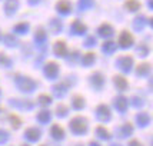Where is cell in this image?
<instances>
[{
	"label": "cell",
	"instance_id": "cell-26",
	"mask_svg": "<svg viewBox=\"0 0 153 146\" xmlns=\"http://www.w3.org/2000/svg\"><path fill=\"white\" fill-rule=\"evenodd\" d=\"M150 72V65H147V63H142L137 66L136 69V73H137V76H145L147 73Z\"/></svg>",
	"mask_w": 153,
	"mask_h": 146
},
{
	"label": "cell",
	"instance_id": "cell-10",
	"mask_svg": "<svg viewBox=\"0 0 153 146\" xmlns=\"http://www.w3.org/2000/svg\"><path fill=\"white\" fill-rule=\"evenodd\" d=\"M99 36H102V37H110L112 34H113V27L110 26L109 23H103L102 26L99 27Z\"/></svg>",
	"mask_w": 153,
	"mask_h": 146
},
{
	"label": "cell",
	"instance_id": "cell-35",
	"mask_svg": "<svg viewBox=\"0 0 153 146\" xmlns=\"http://www.w3.org/2000/svg\"><path fill=\"white\" fill-rule=\"evenodd\" d=\"M4 42H6L7 46H16V43H17V40H16V37L13 34H7L4 37Z\"/></svg>",
	"mask_w": 153,
	"mask_h": 146
},
{
	"label": "cell",
	"instance_id": "cell-25",
	"mask_svg": "<svg viewBox=\"0 0 153 146\" xmlns=\"http://www.w3.org/2000/svg\"><path fill=\"white\" fill-rule=\"evenodd\" d=\"M50 118H52V115L49 110H42V112L37 115V120H39L40 123H47V122H50Z\"/></svg>",
	"mask_w": 153,
	"mask_h": 146
},
{
	"label": "cell",
	"instance_id": "cell-48",
	"mask_svg": "<svg viewBox=\"0 0 153 146\" xmlns=\"http://www.w3.org/2000/svg\"><path fill=\"white\" fill-rule=\"evenodd\" d=\"M112 146H120V145H112Z\"/></svg>",
	"mask_w": 153,
	"mask_h": 146
},
{
	"label": "cell",
	"instance_id": "cell-31",
	"mask_svg": "<svg viewBox=\"0 0 153 146\" xmlns=\"http://www.w3.org/2000/svg\"><path fill=\"white\" fill-rule=\"evenodd\" d=\"M34 39H36V42H39V43H43L46 40V32L43 29H39L36 32V34H34Z\"/></svg>",
	"mask_w": 153,
	"mask_h": 146
},
{
	"label": "cell",
	"instance_id": "cell-46",
	"mask_svg": "<svg viewBox=\"0 0 153 146\" xmlns=\"http://www.w3.org/2000/svg\"><path fill=\"white\" fill-rule=\"evenodd\" d=\"M149 23H150V26L153 27V17H152V19H149Z\"/></svg>",
	"mask_w": 153,
	"mask_h": 146
},
{
	"label": "cell",
	"instance_id": "cell-50",
	"mask_svg": "<svg viewBox=\"0 0 153 146\" xmlns=\"http://www.w3.org/2000/svg\"><path fill=\"white\" fill-rule=\"evenodd\" d=\"M43 146H45V145H43Z\"/></svg>",
	"mask_w": 153,
	"mask_h": 146
},
{
	"label": "cell",
	"instance_id": "cell-34",
	"mask_svg": "<svg viewBox=\"0 0 153 146\" xmlns=\"http://www.w3.org/2000/svg\"><path fill=\"white\" fill-rule=\"evenodd\" d=\"M27 30H29V25L27 23H20V25L14 27V32H17V33H26Z\"/></svg>",
	"mask_w": 153,
	"mask_h": 146
},
{
	"label": "cell",
	"instance_id": "cell-38",
	"mask_svg": "<svg viewBox=\"0 0 153 146\" xmlns=\"http://www.w3.org/2000/svg\"><path fill=\"white\" fill-rule=\"evenodd\" d=\"M132 105H133L134 107H142L143 105H145V102H143V99H140V98H136V96H134L133 99H132Z\"/></svg>",
	"mask_w": 153,
	"mask_h": 146
},
{
	"label": "cell",
	"instance_id": "cell-44",
	"mask_svg": "<svg viewBox=\"0 0 153 146\" xmlns=\"http://www.w3.org/2000/svg\"><path fill=\"white\" fill-rule=\"evenodd\" d=\"M147 4H149L150 9H153V0H149V1H147Z\"/></svg>",
	"mask_w": 153,
	"mask_h": 146
},
{
	"label": "cell",
	"instance_id": "cell-7",
	"mask_svg": "<svg viewBox=\"0 0 153 146\" xmlns=\"http://www.w3.org/2000/svg\"><path fill=\"white\" fill-rule=\"evenodd\" d=\"M10 105L14 107H19V109H32L33 107V102H30V100L12 99L10 100Z\"/></svg>",
	"mask_w": 153,
	"mask_h": 146
},
{
	"label": "cell",
	"instance_id": "cell-21",
	"mask_svg": "<svg viewBox=\"0 0 153 146\" xmlns=\"http://www.w3.org/2000/svg\"><path fill=\"white\" fill-rule=\"evenodd\" d=\"M102 50L105 52L106 54H112L116 50V42H105L103 43V46H102Z\"/></svg>",
	"mask_w": 153,
	"mask_h": 146
},
{
	"label": "cell",
	"instance_id": "cell-9",
	"mask_svg": "<svg viewBox=\"0 0 153 146\" xmlns=\"http://www.w3.org/2000/svg\"><path fill=\"white\" fill-rule=\"evenodd\" d=\"M90 83H92L96 89H102L103 83H105V77L102 76V73L97 72V73H94V74L90 76Z\"/></svg>",
	"mask_w": 153,
	"mask_h": 146
},
{
	"label": "cell",
	"instance_id": "cell-27",
	"mask_svg": "<svg viewBox=\"0 0 153 146\" xmlns=\"http://www.w3.org/2000/svg\"><path fill=\"white\" fill-rule=\"evenodd\" d=\"M96 133H97V136H99V138H102V139H105V140L110 139V133H109V130H107V129H105L103 126L97 127V129H96Z\"/></svg>",
	"mask_w": 153,
	"mask_h": 146
},
{
	"label": "cell",
	"instance_id": "cell-8",
	"mask_svg": "<svg viewBox=\"0 0 153 146\" xmlns=\"http://www.w3.org/2000/svg\"><path fill=\"white\" fill-rule=\"evenodd\" d=\"M56 9H57V12L62 14H69L72 12V4H70V1H67V0H60L59 3L56 4Z\"/></svg>",
	"mask_w": 153,
	"mask_h": 146
},
{
	"label": "cell",
	"instance_id": "cell-14",
	"mask_svg": "<svg viewBox=\"0 0 153 146\" xmlns=\"http://www.w3.org/2000/svg\"><path fill=\"white\" fill-rule=\"evenodd\" d=\"M53 50H54V53H56V56H62V57L66 56V53H67V49H66L65 42H56Z\"/></svg>",
	"mask_w": 153,
	"mask_h": 146
},
{
	"label": "cell",
	"instance_id": "cell-45",
	"mask_svg": "<svg viewBox=\"0 0 153 146\" xmlns=\"http://www.w3.org/2000/svg\"><path fill=\"white\" fill-rule=\"evenodd\" d=\"M89 146H100V145L99 143H96V142H90V145Z\"/></svg>",
	"mask_w": 153,
	"mask_h": 146
},
{
	"label": "cell",
	"instance_id": "cell-39",
	"mask_svg": "<svg viewBox=\"0 0 153 146\" xmlns=\"http://www.w3.org/2000/svg\"><path fill=\"white\" fill-rule=\"evenodd\" d=\"M0 63H1L3 66H10V63H12V62H10L9 57L4 56V53H0Z\"/></svg>",
	"mask_w": 153,
	"mask_h": 146
},
{
	"label": "cell",
	"instance_id": "cell-15",
	"mask_svg": "<svg viewBox=\"0 0 153 146\" xmlns=\"http://www.w3.org/2000/svg\"><path fill=\"white\" fill-rule=\"evenodd\" d=\"M113 82L114 85H116V87L119 89V90H125V89H127V80L123 77V76H120V74H116L113 77Z\"/></svg>",
	"mask_w": 153,
	"mask_h": 146
},
{
	"label": "cell",
	"instance_id": "cell-41",
	"mask_svg": "<svg viewBox=\"0 0 153 146\" xmlns=\"http://www.w3.org/2000/svg\"><path fill=\"white\" fill-rule=\"evenodd\" d=\"M96 45V39H94L93 36H89L86 40H85V46L86 47H92Z\"/></svg>",
	"mask_w": 153,
	"mask_h": 146
},
{
	"label": "cell",
	"instance_id": "cell-49",
	"mask_svg": "<svg viewBox=\"0 0 153 146\" xmlns=\"http://www.w3.org/2000/svg\"><path fill=\"white\" fill-rule=\"evenodd\" d=\"M22 146H27V145H22Z\"/></svg>",
	"mask_w": 153,
	"mask_h": 146
},
{
	"label": "cell",
	"instance_id": "cell-28",
	"mask_svg": "<svg viewBox=\"0 0 153 146\" xmlns=\"http://www.w3.org/2000/svg\"><path fill=\"white\" fill-rule=\"evenodd\" d=\"M136 53H139V56H142V57L147 56V54H149V47H147V45L140 43L139 46L136 47Z\"/></svg>",
	"mask_w": 153,
	"mask_h": 146
},
{
	"label": "cell",
	"instance_id": "cell-40",
	"mask_svg": "<svg viewBox=\"0 0 153 146\" xmlns=\"http://www.w3.org/2000/svg\"><path fill=\"white\" fill-rule=\"evenodd\" d=\"M7 139H9V133L3 129H0V143H6Z\"/></svg>",
	"mask_w": 153,
	"mask_h": 146
},
{
	"label": "cell",
	"instance_id": "cell-24",
	"mask_svg": "<svg viewBox=\"0 0 153 146\" xmlns=\"http://www.w3.org/2000/svg\"><path fill=\"white\" fill-rule=\"evenodd\" d=\"M125 7H126L127 10H130V12H136V10L140 9V3L137 0H127L126 3H125Z\"/></svg>",
	"mask_w": 153,
	"mask_h": 146
},
{
	"label": "cell",
	"instance_id": "cell-37",
	"mask_svg": "<svg viewBox=\"0 0 153 146\" xmlns=\"http://www.w3.org/2000/svg\"><path fill=\"white\" fill-rule=\"evenodd\" d=\"M10 122H12V126H13L14 129H17V127L20 126V123H22L19 118H17V116H14V115L10 116Z\"/></svg>",
	"mask_w": 153,
	"mask_h": 146
},
{
	"label": "cell",
	"instance_id": "cell-30",
	"mask_svg": "<svg viewBox=\"0 0 153 146\" xmlns=\"http://www.w3.org/2000/svg\"><path fill=\"white\" fill-rule=\"evenodd\" d=\"M73 107L74 109H83L85 107V99L82 96H74L73 98Z\"/></svg>",
	"mask_w": 153,
	"mask_h": 146
},
{
	"label": "cell",
	"instance_id": "cell-6",
	"mask_svg": "<svg viewBox=\"0 0 153 146\" xmlns=\"http://www.w3.org/2000/svg\"><path fill=\"white\" fill-rule=\"evenodd\" d=\"M57 73H59V66L56 63H53V62L47 63L46 66H45V74H46L49 79H54L57 76Z\"/></svg>",
	"mask_w": 153,
	"mask_h": 146
},
{
	"label": "cell",
	"instance_id": "cell-16",
	"mask_svg": "<svg viewBox=\"0 0 153 146\" xmlns=\"http://www.w3.org/2000/svg\"><path fill=\"white\" fill-rule=\"evenodd\" d=\"M145 25H146V17H145V16H142V14L137 16V17L133 20V29L134 30H137V32L143 30Z\"/></svg>",
	"mask_w": 153,
	"mask_h": 146
},
{
	"label": "cell",
	"instance_id": "cell-20",
	"mask_svg": "<svg viewBox=\"0 0 153 146\" xmlns=\"http://www.w3.org/2000/svg\"><path fill=\"white\" fill-rule=\"evenodd\" d=\"M50 133L54 139H63L65 138V130L59 126V125H53L52 129H50Z\"/></svg>",
	"mask_w": 153,
	"mask_h": 146
},
{
	"label": "cell",
	"instance_id": "cell-29",
	"mask_svg": "<svg viewBox=\"0 0 153 146\" xmlns=\"http://www.w3.org/2000/svg\"><path fill=\"white\" fill-rule=\"evenodd\" d=\"M50 27H52L53 33H60V30H62V22L57 20V19H52V22H50Z\"/></svg>",
	"mask_w": 153,
	"mask_h": 146
},
{
	"label": "cell",
	"instance_id": "cell-17",
	"mask_svg": "<svg viewBox=\"0 0 153 146\" xmlns=\"http://www.w3.org/2000/svg\"><path fill=\"white\" fill-rule=\"evenodd\" d=\"M17 7H19V1L17 0H7L6 4H4V9H6L7 14H13Z\"/></svg>",
	"mask_w": 153,
	"mask_h": 146
},
{
	"label": "cell",
	"instance_id": "cell-19",
	"mask_svg": "<svg viewBox=\"0 0 153 146\" xmlns=\"http://www.w3.org/2000/svg\"><path fill=\"white\" fill-rule=\"evenodd\" d=\"M67 92V86L65 83H59V85H54L53 86V93L57 98H63Z\"/></svg>",
	"mask_w": 153,
	"mask_h": 146
},
{
	"label": "cell",
	"instance_id": "cell-32",
	"mask_svg": "<svg viewBox=\"0 0 153 146\" xmlns=\"http://www.w3.org/2000/svg\"><path fill=\"white\" fill-rule=\"evenodd\" d=\"M92 6H93V0H79V9L82 10L90 9Z\"/></svg>",
	"mask_w": 153,
	"mask_h": 146
},
{
	"label": "cell",
	"instance_id": "cell-3",
	"mask_svg": "<svg viewBox=\"0 0 153 146\" xmlns=\"http://www.w3.org/2000/svg\"><path fill=\"white\" fill-rule=\"evenodd\" d=\"M116 66L119 67L122 72L129 73L132 70V66H133V59L130 56H122L116 60Z\"/></svg>",
	"mask_w": 153,
	"mask_h": 146
},
{
	"label": "cell",
	"instance_id": "cell-22",
	"mask_svg": "<svg viewBox=\"0 0 153 146\" xmlns=\"http://www.w3.org/2000/svg\"><path fill=\"white\" fill-rule=\"evenodd\" d=\"M136 120H137V123H139V126H146L147 123L150 122V118H149V115L147 113H145V112H142V113H139L137 116H136Z\"/></svg>",
	"mask_w": 153,
	"mask_h": 146
},
{
	"label": "cell",
	"instance_id": "cell-36",
	"mask_svg": "<svg viewBox=\"0 0 153 146\" xmlns=\"http://www.w3.org/2000/svg\"><path fill=\"white\" fill-rule=\"evenodd\" d=\"M56 113H57V116L63 118V116H66L67 115V107L65 106V105H59L57 109H56Z\"/></svg>",
	"mask_w": 153,
	"mask_h": 146
},
{
	"label": "cell",
	"instance_id": "cell-33",
	"mask_svg": "<svg viewBox=\"0 0 153 146\" xmlns=\"http://www.w3.org/2000/svg\"><path fill=\"white\" fill-rule=\"evenodd\" d=\"M39 102H40V105L46 106V105H50V103H52V98H50V96H47V95H40Z\"/></svg>",
	"mask_w": 153,
	"mask_h": 146
},
{
	"label": "cell",
	"instance_id": "cell-4",
	"mask_svg": "<svg viewBox=\"0 0 153 146\" xmlns=\"http://www.w3.org/2000/svg\"><path fill=\"white\" fill-rule=\"evenodd\" d=\"M96 115H97V119L100 122H109L112 115H110V109L106 105H99L97 109H96Z\"/></svg>",
	"mask_w": 153,
	"mask_h": 146
},
{
	"label": "cell",
	"instance_id": "cell-1",
	"mask_svg": "<svg viewBox=\"0 0 153 146\" xmlns=\"http://www.w3.org/2000/svg\"><path fill=\"white\" fill-rule=\"evenodd\" d=\"M70 129L76 135H83L87 130V120L82 116H76L70 120Z\"/></svg>",
	"mask_w": 153,
	"mask_h": 146
},
{
	"label": "cell",
	"instance_id": "cell-2",
	"mask_svg": "<svg viewBox=\"0 0 153 146\" xmlns=\"http://www.w3.org/2000/svg\"><path fill=\"white\" fill-rule=\"evenodd\" d=\"M16 83L19 86L20 90L23 92H32L34 87H36V83L30 77H23V76H17L16 77Z\"/></svg>",
	"mask_w": 153,
	"mask_h": 146
},
{
	"label": "cell",
	"instance_id": "cell-12",
	"mask_svg": "<svg viewBox=\"0 0 153 146\" xmlns=\"http://www.w3.org/2000/svg\"><path fill=\"white\" fill-rule=\"evenodd\" d=\"M87 30V27L80 22V20H74L73 25H72V32L74 34H85Z\"/></svg>",
	"mask_w": 153,
	"mask_h": 146
},
{
	"label": "cell",
	"instance_id": "cell-47",
	"mask_svg": "<svg viewBox=\"0 0 153 146\" xmlns=\"http://www.w3.org/2000/svg\"><path fill=\"white\" fill-rule=\"evenodd\" d=\"M150 87H153V79L150 80Z\"/></svg>",
	"mask_w": 153,
	"mask_h": 146
},
{
	"label": "cell",
	"instance_id": "cell-11",
	"mask_svg": "<svg viewBox=\"0 0 153 146\" xmlns=\"http://www.w3.org/2000/svg\"><path fill=\"white\" fill-rule=\"evenodd\" d=\"M25 135H26V138L30 140V142H36V140H39V138H40V130L37 127H29Z\"/></svg>",
	"mask_w": 153,
	"mask_h": 146
},
{
	"label": "cell",
	"instance_id": "cell-13",
	"mask_svg": "<svg viewBox=\"0 0 153 146\" xmlns=\"http://www.w3.org/2000/svg\"><path fill=\"white\" fill-rule=\"evenodd\" d=\"M114 106H116V109H117L119 112H125L127 107V99L125 96L116 98V99H114Z\"/></svg>",
	"mask_w": 153,
	"mask_h": 146
},
{
	"label": "cell",
	"instance_id": "cell-43",
	"mask_svg": "<svg viewBox=\"0 0 153 146\" xmlns=\"http://www.w3.org/2000/svg\"><path fill=\"white\" fill-rule=\"evenodd\" d=\"M39 1L40 0H29V3H30V4H37Z\"/></svg>",
	"mask_w": 153,
	"mask_h": 146
},
{
	"label": "cell",
	"instance_id": "cell-42",
	"mask_svg": "<svg viewBox=\"0 0 153 146\" xmlns=\"http://www.w3.org/2000/svg\"><path fill=\"white\" fill-rule=\"evenodd\" d=\"M129 146H142V145H140V143L137 142V140H132V142L129 143Z\"/></svg>",
	"mask_w": 153,
	"mask_h": 146
},
{
	"label": "cell",
	"instance_id": "cell-5",
	"mask_svg": "<svg viewBox=\"0 0 153 146\" xmlns=\"http://www.w3.org/2000/svg\"><path fill=\"white\" fill-rule=\"evenodd\" d=\"M119 45H120V47H123V49H126V47H130L132 45H133V36L129 33L127 30H123V32L120 33Z\"/></svg>",
	"mask_w": 153,
	"mask_h": 146
},
{
	"label": "cell",
	"instance_id": "cell-23",
	"mask_svg": "<svg viewBox=\"0 0 153 146\" xmlns=\"http://www.w3.org/2000/svg\"><path fill=\"white\" fill-rule=\"evenodd\" d=\"M94 60H96V56H94V53H92V52H89V53H86L83 57H82V63L85 65V66H92L94 63Z\"/></svg>",
	"mask_w": 153,
	"mask_h": 146
},
{
	"label": "cell",
	"instance_id": "cell-18",
	"mask_svg": "<svg viewBox=\"0 0 153 146\" xmlns=\"http://www.w3.org/2000/svg\"><path fill=\"white\" fill-rule=\"evenodd\" d=\"M133 133V126L130 123H125L123 126L119 129V136L120 138H126V136H130Z\"/></svg>",
	"mask_w": 153,
	"mask_h": 146
}]
</instances>
